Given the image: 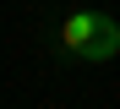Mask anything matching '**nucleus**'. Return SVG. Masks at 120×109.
Listing matches in <instances>:
<instances>
[{
	"mask_svg": "<svg viewBox=\"0 0 120 109\" xmlns=\"http://www.w3.org/2000/svg\"><path fill=\"white\" fill-rule=\"evenodd\" d=\"M60 44H66L76 60L104 65V60L120 55V22H115L109 11H71L66 27H60Z\"/></svg>",
	"mask_w": 120,
	"mask_h": 109,
	"instance_id": "nucleus-1",
	"label": "nucleus"
}]
</instances>
